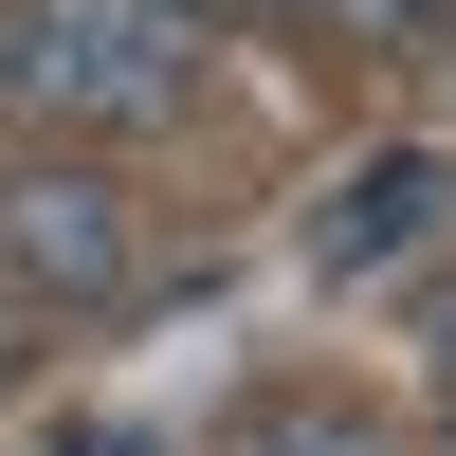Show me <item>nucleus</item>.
<instances>
[{
    "instance_id": "3",
    "label": "nucleus",
    "mask_w": 456,
    "mask_h": 456,
    "mask_svg": "<svg viewBox=\"0 0 456 456\" xmlns=\"http://www.w3.org/2000/svg\"><path fill=\"white\" fill-rule=\"evenodd\" d=\"M420 219H438V165H365L347 201L311 219V238H329V256H347V274H365V256H402V238H420Z\"/></svg>"
},
{
    "instance_id": "5",
    "label": "nucleus",
    "mask_w": 456,
    "mask_h": 456,
    "mask_svg": "<svg viewBox=\"0 0 456 456\" xmlns=\"http://www.w3.org/2000/svg\"><path fill=\"white\" fill-rule=\"evenodd\" d=\"M183 37H256V19H292V0H165Z\"/></svg>"
},
{
    "instance_id": "1",
    "label": "nucleus",
    "mask_w": 456,
    "mask_h": 456,
    "mask_svg": "<svg viewBox=\"0 0 456 456\" xmlns=\"http://www.w3.org/2000/svg\"><path fill=\"white\" fill-rule=\"evenodd\" d=\"M0 92L55 128H183L201 110V37L165 0H0Z\"/></svg>"
},
{
    "instance_id": "7",
    "label": "nucleus",
    "mask_w": 456,
    "mask_h": 456,
    "mask_svg": "<svg viewBox=\"0 0 456 456\" xmlns=\"http://www.w3.org/2000/svg\"><path fill=\"white\" fill-rule=\"evenodd\" d=\"M438 384H456V292H438Z\"/></svg>"
},
{
    "instance_id": "4",
    "label": "nucleus",
    "mask_w": 456,
    "mask_h": 456,
    "mask_svg": "<svg viewBox=\"0 0 456 456\" xmlns=\"http://www.w3.org/2000/svg\"><path fill=\"white\" fill-rule=\"evenodd\" d=\"M311 19H365V37H438L456 0H311Z\"/></svg>"
},
{
    "instance_id": "6",
    "label": "nucleus",
    "mask_w": 456,
    "mask_h": 456,
    "mask_svg": "<svg viewBox=\"0 0 456 456\" xmlns=\"http://www.w3.org/2000/svg\"><path fill=\"white\" fill-rule=\"evenodd\" d=\"M55 456H146V438H128V420H73V438H55Z\"/></svg>"
},
{
    "instance_id": "2",
    "label": "nucleus",
    "mask_w": 456,
    "mask_h": 456,
    "mask_svg": "<svg viewBox=\"0 0 456 456\" xmlns=\"http://www.w3.org/2000/svg\"><path fill=\"white\" fill-rule=\"evenodd\" d=\"M146 274V219H128V183L110 165H73V146H0V292H73V311H92V292H128Z\"/></svg>"
}]
</instances>
